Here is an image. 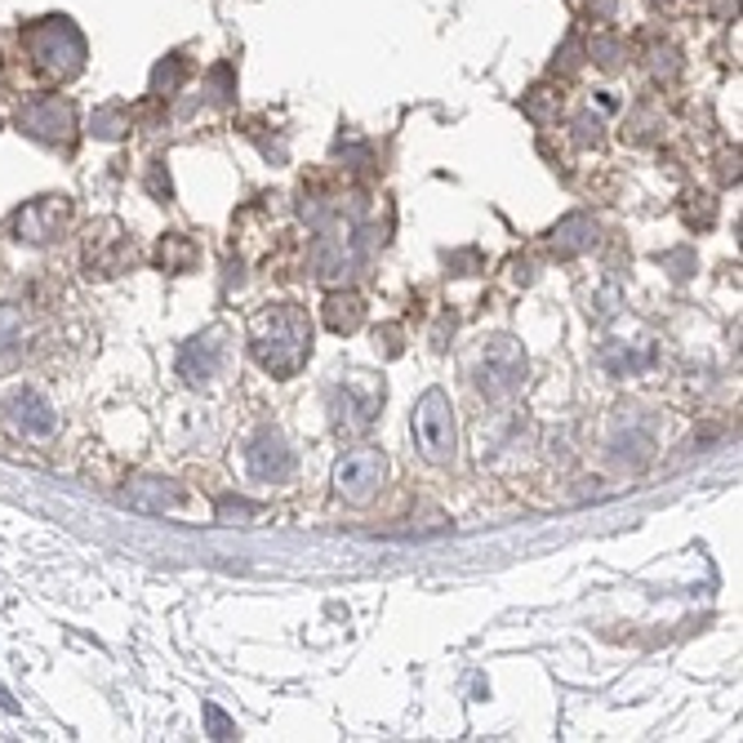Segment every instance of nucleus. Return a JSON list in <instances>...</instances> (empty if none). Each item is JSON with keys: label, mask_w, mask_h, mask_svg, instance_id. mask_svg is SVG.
Segmentation results:
<instances>
[{"label": "nucleus", "mask_w": 743, "mask_h": 743, "mask_svg": "<svg viewBox=\"0 0 743 743\" xmlns=\"http://www.w3.org/2000/svg\"><path fill=\"white\" fill-rule=\"evenodd\" d=\"M254 357L267 374L277 379H290L303 370V361L312 357V321L307 312H299L294 303H281V307H267L258 321H254Z\"/></svg>", "instance_id": "nucleus-1"}, {"label": "nucleus", "mask_w": 743, "mask_h": 743, "mask_svg": "<svg viewBox=\"0 0 743 743\" xmlns=\"http://www.w3.org/2000/svg\"><path fill=\"white\" fill-rule=\"evenodd\" d=\"M23 49L32 58V72L49 85H62L81 77L85 67V36L67 23V19H40L23 32Z\"/></svg>", "instance_id": "nucleus-2"}, {"label": "nucleus", "mask_w": 743, "mask_h": 743, "mask_svg": "<svg viewBox=\"0 0 743 743\" xmlns=\"http://www.w3.org/2000/svg\"><path fill=\"white\" fill-rule=\"evenodd\" d=\"M410 437H415V450L432 463V467H450L454 463V450H458V437H454V410H450V396L441 387H428L410 415Z\"/></svg>", "instance_id": "nucleus-3"}, {"label": "nucleus", "mask_w": 743, "mask_h": 743, "mask_svg": "<svg viewBox=\"0 0 743 743\" xmlns=\"http://www.w3.org/2000/svg\"><path fill=\"white\" fill-rule=\"evenodd\" d=\"M383 481H387V458L374 445H357L334 463V490H339V499H348L357 508L370 503L383 490Z\"/></svg>", "instance_id": "nucleus-4"}, {"label": "nucleus", "mask_w": 743, "mask_h": 743, "mask_svg": "<svg viewBox=\"0 0 743 743\" xmlns=\"http://www.w3.org/2000/svg\"><path fill=\"white\" fill-rule=\"evenodd\" d=\"M19 125L32 133V139H40L49 148H72V139H77V107L67 103V98H58V94H40V98L23 103Z\"/></svg>", "instance_id": "nucleus-5"}, {"label": "nucleus", "mask_w": 743, "mask_h": 743, "mask_svg": "<svg viewBox=\"0 0 743 743\" xmlns=\"http://www.w3.org/2000/svg\"><path fill=\"white\" fill-rule=\"evenodd\" d=\"M67 228H72V200H67V196L27 200V206L10 219V232H14V241H23V245H49V241H58Z\"/></svg>", "instance_id": "nucleus-6"}, {"label": "nucleus", "mask_w": 743, "mask_h": 743, "mask_svg": "<svg viewBox=\"0 0 743 743\" xmlns=\"http://www.w3.org/2000/svg\"><path fill=\"white\" fill-rule=\"evenodd\" d=\"M521 379H525V357H521V348H516L512 339H495V344L481 352L477 387H481L486 396L503 400V396H512V392L521 387Z\"/></svg>", "instance_id": "nucleus-7"}, {"label": "nucleus", "mask_w": 743, "mask_h": 743, "mask_svg": "<svg viewBox=\"0 0 743 743\" xmlns=\"http://www.w3.org/2000/svg\"><path fill=\"white\" fill-rule=\"evenodd\" d=\"M129 263H133V241L116 223H103L98 232H90V241H85V277H120Z\"/></svg>", "instance_id": "nucleus-8"}, {"label": "nucleus", "mask_w": 743, "mask_h": 743, "mask_svg": "<svg viewBox=\"0 0 743 743\" xmlns=\"http://www.w3.org/2000/svg\"><path fill=\"white\" fill-rule=\"evenodd\" d=\"M339 396H344V405H339V428L365 432V428L374 423V415H379V405H383V383H374V379H365V374H352V379L339 387Z\"/></svg>", "instance_id": "nucleus-9"}, {"label": "nucleus", "mask_w": 743, "mask_h": 743, "mask_svg": "<svg viewBox=\"0 0 743 743\" xmlns=\"http://www.w3.org/2000/svg\"><path fill=\"white\" fill-rule=\"evenodd\" d=\"M245 463H249V472L258 481H281V477H290V467H294V458H290V450H286V441L277 432H263L245 450Z\"/></svg>", "instance_id": "nucleus-10"}, {"label": "nucleus", "mask_w": 743, "mask_h": 743, "mask_svg": "<svg viewBox=\"0 0 743 743\" xmlns=\"http://www.w3.org/2000/svg\"><path fill=\"white\" fill-rule=\"evenodd\" d=\"M10 419L23 428V432H36V437H49L54 432V410H49V400L40 396V392H14L10 396Z\"/></svg>", "instance_id": "nucleus-11"}, {"label": "nucleus", "mask_w": 743, "mask_h": 743, "mask_svg": "<svg viewBox=\"0 0 743 743\" xmlns=\"http://www.w3.org/2000/svg\"><path fill=\"white\" fill-rule=\"evenodd\" d=\"M196 263H200V245L191 236H183V232L161 236V245H156V267H161V272L183 277V272H191Z\"/></svg>", "instance_id": "nucleus-12"}, {"label": "nucleus", "mask_w": 743, "mask_h": 743, "mask_svg": "<svg viewBox=\"0 0 743 743\" xmlns=\"http://www.w3.org/2000/svg\"><path fill=\"white\" fill-rule=\"evenodd\" d=\"M361 321H365L361 294H352V290H334V294L325 299V325H329L334 334H357Z\"/></svg>", "instance_id": "nucleus-13"}, {"label": "nucleus", "mask_w": 743, "mask_h": 743, "mask_svg": "<svg viewBox=\"0 0 743 743\" xmlns=\"http://www.w3.org/2000/svg\"><path fill=\"white\" fill-rule=\"evenodd\" d=\"M592 245H596V223L583 219V214L566 219V223L553 232V254H557V258H574V254H583V249H592Z\"/></svg>", "instance_id": "nucleus-14"}, {"label": "nucleus", "mask_w": 743, "mask_h": 743, "mask_svg": "<svg viewBox=\"0 0 743 743\" xmlns=\"http://www.w3.org/2000/svg\"><path fill=\"white\" fill-rule=\"evenodd\" d=\"M178 81H183V62H178V58H170V72H165V67L156 72V94H174V90H178Z\"/></svg>", "instance_id": "nucleus-15"}, {"label": "nucleus", "mask_w": 743, "mask_h": 743, "mask_svg": "<svg viewBox=\"0 0 743 743\" xmlns=\"http://www.w3.org/2000/svg\"><path fill=\"white\" fill-rule=\"evenodd\" d=\"M206 721H210V734H214V739H236V725H232L214 704H206Z\"/></svg>", "instance_id": "nucleus-16"}, {"label": "nucleus", "mask_w": 743, "mask_h": 743, "mask_svg": "<svg viewBox=\"0 0 743 743\" xmlns=\"http://www.w3.org/2000/svg\"><path fill=\"white\" fill-rule=\"evenodd\" d=\"M254 512H258L254 503H236V499L219 503V521H228V525H232V516H254Z\"/></svg>", "instance_id": "nucleus-17"}]
</instances>
